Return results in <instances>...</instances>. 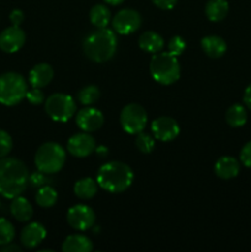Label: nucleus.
I'll return each instance as SVG.
<instances>
[{
	"label": "nucleus",
	"mask_w": 251,
	"mask_h": 252,
	"mask_svg": "<svg viewBox=\"0 0 251 252\" xmlns=\"http://www.w3.org/2000/svg\"><path fill=\"white\" fill-rule=\"evenodd\" d=\"M152 78L160 85H171L176 83L181 74V68L177 57L170 52L155 53L150 61Z\"/></svg>",
	"instance_id": "nucleus-4"
},
{
	"label": "nucleus",
	"mask_w": 251,
	"mask_h": 252,
	"mask_svg": "<svg viewBox=\"0 0 251 252\" xmlns=\"http://www.w3.org/2000/svg\"><path fill=\"white\" fill-rule=\"evenodd\" d=\"M229 4L226 0H208L206 4V15L209 21L219 22L226 17Z\"/></svg>",
	"instance_id": "nucleus-22"
},
{
	"label": "nucleus",
	"mask_w": 251,
	"mask_h": 252,
	"mask_svg": "<svg viewBox=\"0 0 251 252\" xmlns=\"http://www.w3.org/2000/svg\"><path fill=\"white\" fill-rule=\"evenodd\" d=\"M74 193L80 199H90L97 193V181L91 177H84L74 185Z\"/></svg>",
	"instance_id": "nucleus-23"
},
{
	"label": "nucleus",
	"mask_w": 251,
	"mask_h": 252,
	"mask_svg": "<svg viewBox=\"0 0 251 252\" xmlns=\"http://www.w3.org/2000/svg\"><path fill=\"white\" fill-rule=\"evenodd\" d=\"M20 251H21V248L15 245V244L12 243L6 244V245H2L1 248H0V252H20Z\"/></svg>",
	"instance_id": "nucleus-37"
},
{
	"label": "nucleus",
	"mask_w": 251,
	"mask_h": 252,
	"mask_svg": "<svg viewBox=\"0 0 251 252\" xmlns=\"http://www.w3.org/2000/svg\"><path fill=\"white\" fill-rule=\"evenodd\" d=\"M12 149V139L5 130L0 129V158H5Z\"/></svg>",
	"instance_id": "nucleus-30"
},
{
	"label": "nucleus",
	"mask_w": 251,
	"mask_h": 252,
	"mask_svg": "<svg viewBox=\"0 0 251 252\" xmlns=\"http://www.w3.org/2000/svg\"><path fill=\"white\" fill-rule=\"evenodd\" d=\"M96 153H97L100 157H105V155H107V148L105 147H96Z\"/></svg>",
	"instance_id": "nucleus-39"
},
{
	"label": "nucleus",
	"mask_w": 251,
	"mask_h": 252,
	"mask_svg": "<svg viewBox=\"0 0 251 252\" xmlns=\"http://www.w3.org/2000/svg\"><path fill=\"white\" fill-rule=\"evenodd\" d=\"M27 94V83L19 73L9 71L0 75V103L15 106L21 102Z\"/></svg>",
	"instance_id": "nucleus-6"
},
{
	"label": "nucleus",
	"mask_w": 251,
	"mask_h": 252,
	"mask_svg": "<svg viewBox=\"0 0 251 252\" xmlns=\"http://www.w3.org/2000/svg\"><path fill=\"white\" fill-rule=\"evenodd\" d=\"M65 149L61 144L48 142L42 144L34 155V165L37 170L47 175L57 174L65 164Z\"/></svg>",
	"instance_id": "nucleus-5"
},
{
	"label": "nucleus",
	"mask_w": 251,
	"mask_h": 252,
	"mask_svg": "<svg viewBox=\"0 0 251 252\" xmlns=\"http://www.w3.org/2000/svg\"><path fill=\"white\" fill-rule=\"evenodd\" d=\"M90 21L96 29L107 27L111 21V11L108 10V7L106 5H95L90 10Z\"/></svg>",
	"instance_id": "nucleus-25"
},
{
	"label": "nucleus",
	"mask_w": 251,
	"mask_h": 252,
	"mask_svg": "<svg viewBox=\"0 0 251 252\" xmlns=\"http://www.w3.org/2000/svg\"><path fill=\"white\" fill-rule=\"evenodd\" d=\"M95 213L93 209L85 204H76L69 208L66 213V220L69 225L79 231H85L95 224Z\"/></svg>",
	"instance_id": "nucleus-10"
},
{
	"label": "nucleus",
	"mask_w": 251,
	"mask_h": 252,
	"mask_svg": "<svg viewBox=\"0 0 251 252\" xmlns=\"http://www.w3.org/2000/svg\"><path fill=\"white\" fill-rule=\"evenodd\" d=\"M103 1H105L106 4H110V5H113V6H116V5L122 4L125 0H103Z\"/></svg>",
	"instance_id": "nucleus-40"
},
{
	"label": "nucleus",
	"mask_w": 251,
	"mask_h": 252,
	"mask_svg": "<svg viewBox=\"0 0 251 252\" xmlns=\"http://www.w3.org/2000/svg\"><path fill=\"white\" fill-rule=\"evenodd\" d=\"M66 149H68L69 154H71L73 157L86 158L95 152L96 140L88 132L76 133L69 138Z\"/></svg>",
	"instance_id": "nucleus-11"
},
{
	"label": "nucleus",
	"mask_w": 251,
	"mask_h": 252,
	"mask_svg": "<svg viewBox=\"0 0 251 252\" xmlns=\"http://www.w3.org/2000/svg\"><path fill=\"white\" fill-rule=\"evenodd\" d=\"M57 199H58V193L49 185L39 187V189L37 191L36 202L39 207H43V208L53 207L57 203Z\"/></svg>",
	"instance_id": "nucleus-26"
},
{
	"label": "nucleus",
	"mask_w": 251,
	"mask_h": 252,
	"mask_svg": "<svg viewBox=\"0 0 251 252\" xmlns=\"http://www.w3.org/2000/svg\"><path fill=\"white\" fill-rule=\"evenodd\" d=\"M54 75L53 68L47 63L36 64L33 68L30 70L29 81L32 88H44L52 81Z\"/></svg>",
	"instance_id": "nucleus-16"
},
{
	"label": "nucleus",
	"mask_w": 251,
	"mask_h": 252,
	"mask_svg": "<svg viewBox=\"0 0 251 252\" xmlns=\"http://www.w3.org/2000/svg\"><path fill=\"white\" fill-rule=\"evenodd\" d=\"M94 245L90 239L81 234H74L68 236L62 245L64 252H90Z\"/></svg>",
	"instance_id": "nucleus-20"
},
{
	"label": "nucleus",
	"mask_w": 251,
	"mask_h": 252,
	"mask_svg": "<svg viewBox=\"0 0 251 252\" xmlns=\"http://www.w3.org/2000/svg\"><path fill=\"white\" fill-rule=\"evenodd\" d=\"M214 172L221 180L234 179L240 172V164L233 157H221L214 165Z\"/></svg>",
	"instance_id": "nucleus-17"
},
{
	"label": "nucleus",
	"mask_w": 251,
	"mask_h": 252,
	"mask_svg": "<svg viewBox=\"0 0 251 252\" xmlns=\"http://www.w3.org/2000/svg\"><path fill=\"white\" fill-rule=\"evenodd\" d=\"M152 132L160 142H171L180 134V127L174 118L162 116L153 121Z\"/></svg>",
	"instance_id": "nucleus-14"
},
{
	"label": "nucleus",
	"mask_w": 251,
	"mask_h": 252,
	"mask_svg": "<svg viewBox=\"0 0 251 252\" xmlns=\"http://www.w3.org/2000/svg\"><path fill=\"white\" fill-rule=\"evenodd\" d=\"M240 161L244 166L251 169V142L246 143L240 152Z\"/></svg>",
	"instance_id": "nucleus-34"
},
{
	"label": "nucleus",
	"mask_w": 251,
	"mask_h": 252,
	"mask_svg": "<svg viewBox=\"0 0 251 252\" xmlns=\"http://www.w3.org/2000/svg\"><path fill=\"white\" fill-rule=\"evenodd\" d=\"M26 98L31 105H34V106L41 105V103H43L44 101H46L43 91H42L39 88H33L31 89V90H27Z\"/></svg>",
	"instance_id": "nucleus-32"
},
{
	"label": "nucleus",
	"mask_w": 251,
	"mask_h": 252,
	"mask_svg": "<svg viewBox=\"0 0 251 252\" xmlns=\"http://www.w3.org/2000/svg\"><path fill=\"white\" fill-rule=\"evenodd\" d=\"M44 110L56 122H66L75 115L76 103L66 94H53L44 101Z\"/></svg>",
	"instance_id": "nucleus-7"
},
{
	"label": "nucleus",
	"mask_w": 251,
	"mask_h": 252,
	"mask_svg": "<svg viewBox=\"0 0 251 252\" xmlns=\"http://www.w3.org/2000/svg\"><path fill=\"white\" fill-rule=\"evenodd\" d=\"M244 103H245L249 110H251V84L245 89V93H244Z\"/></svg>",
	"instance_id": "nucleus-38"
},
{
	"label": "nucleus",
	"mask_w": 251,
	"mask_h": 252,
	"mask_svg": "<svg viewBox=\"0 0 251 252\" xmlns=\"http://www.w3.org/2000/svg\"><path fill=\"white\" fill-rule=\"evenodd\" d=\"M225 121L230 127H243L246 123V121H248V112H246V108L244 107L243 105L234 103V105H231L230 107L226 110Z\"/></svg>",
	"instance_id": "nucleus-24"
},
{
	"label": "nucleus",
	"mask_w": 251,
	"mask_h": 252,
	"mask_svg": "<svg viewBox=\"0 0 251 252\" xmlns=\"http://www.w3.org/2000/svg\"><path fill=\"white\" fill-rule=\"evenodd\" d=\"M15 238V228L7 219L0 218V246L12 243Z\"/></svg>",
	"instance_id": "nucleus-29"
},
{
	"label": "nucleus",
	"mask_w": 251,
	"mask_h": 252,
	"mask_svg": "<svg viewBox=\"0 0 251 252\" xmlns=\"http://www.w3.org/2000/svg\"><path fill=\"white\" fill-rule=\"evenodd\" d=\"M153 4L161 10H171L176 5L177 0H152Z\"/></svg>",
	"instance_id": "nucleus-36"
},
{
	"label": "nucleus",
	"mask_w": 251,
	"mask_h": 252,
	"mask_svg": "<svg viewBox=\"0 0 251 252\" xmlns=\"http://www.w3.org/2000/svg\"><path fill=\"white\" fill-rule=\"evenodd\" d=\"M169 52L174 56H181L184 53V51L186 49V42L182 37L180 36H174L169 41Z\"/></svg>",
	"instance_id": "nucleus-31"
},
{
	"label": "nucleus",
	"mask_w": 251,
	"mask_h": 252,
	"mask_svg": "<svg viewBox=\"0 0 251 252\" xmlns=\"http://www.w3.org/2000/svg\"><path fill=\"white\" fill-rule=\"evenodd\" d=\"M120 122L126 133L138 134V133L143 132L147 126V111L138 103H129L123 107L120 116Z\"/></svg>",
	"instance_id": "nucleus-8"
},
{
	"label": "nucleus",
	"mask_w": 251,
	"mask_h": 252,
	"mask_svg": "<svg viewBox=\"0 0 251 252\" xmlns=\"http://www.w3.org/2000/svg\"><path fill=\"white\" fill-rule=\"evenodd\" d=\"M100 89L96 85H88L84 86L80 91L78 93L76 97H78V101L81 103V105H93L96 101L100 98Z\"/></svg>",
	"instance_id": "nucleus-27"
},
{
	"label": "nucleus",
	"mask_w": 251,
	"mask_h": 252,
	"mask_svg": "<svg viewBox=\"0 0 251 252\" xmlns=\"http://www.w3.org/2000/svg\"><path fill=\"white\" fill-rule=\"evenodd\" d=\"M29 169L16 158H0V194L12 199L21 196L29 185Z\"/></svg>",
	"instance_id": "nucleus-1"
},
{
	"label": "nucleus",
	"mask_w": 251,
	"mask_h": 252,
	"mask_svg": "<svg viewBox=\"0 0 251 252\" xmlns=\"http://www.w3.org/2000/svg\"><path fill=\"white\" fill-rule=\"evenodd\" d=\"M10 212H11L12 217L21 223L29 221L33 216V208H32L31 203L21 196L12 198L11 204H10Z\"/></svg>",
	"instance_id": "nucleus-19"
},
{
	"label": "nucleus",
	"mask_w": 251,
	"mask_h": 252,
	"mask_svg": "<svg viewBox=\"0 0 251 252\" xmlns=\"http://www.w3.org/2000/svg\"><path fill=\"white\" fill-rule=\"evenodd\" d=\"M46 236L47 230L44 225H42L38 221H33V223L27 224L22 229L20 239H21V243L25 248L34 249L46 239Z\"/></svg>",
	"instance_id": "nucleus-15"
},
{
	"label": "nucleus",
	"mask_w": 251,
	"mask_h": 252,
	"mask_svg": "<svg viewBox=\"0 0 251 252\" xmlns=\"http://www.w3.org/2000/svg\"><path fill=\"white\" fill-rule=\"evenodd\" d=\"M75 122L81 130L91 133L102 127L103 122H105V117H103L102 112L100 110L86 106V107H84L83 110L76 113Z\"/></svg>",
	"instance_id": "nucleus-13"
},
{
	"label": "nucleus",
	"mask_w": 251,
	"mask_h": 252,
	"mask_svg": "<svg viewBox=\"0 0 251 252\" xmlns=\"http://www.w3.org/2000/svg\"><path fill=\"white\" fill-rule=\"evenodd\" d=\"M139 47L148 53H159L164 48V38L154 31H147L140 34L138 39Z\"/></svg>",
	"instance_id": "nucleus-21"
},
{
	"label": "nucleus",
	"mask_w": 251,
	"mask_h": 252,
	"mask_svg": "<svg viewBox=\"0 0 251 252\" xmlns=\"http://www.w3.org/2000/svg\"><path fill=\"white\" fill-rule=\"evenodd\" d=\"M26 42V33L20 26H10L0 33V49L5 53L20 51Z\"/></svg>",
	"instance_id": "nucleus-12"
},
{
	"label": "nucleus",
	"mask_w": 251,
	"mask_h": 252,
	"mask_svg": "<svg viewBox=\"0 0 251 252\" xmlns=\"http://www.w3.org/2000/svg\"><path fill=\"white\" fill-rule=\"evenodd\" d=\"M202 49L209 58H220L226 52V42L219 36H207L201 41Z\"/></svg>",
	"instance_id": "nucleus-18"
},
{
	"label": "nucleus",
	"mask_w": 251,
	"mask_h": 252,
	"mask_svg": "<svg viewBox=\"0 0 251 252\" xmlns=\"http://www.w3.org/2000/svg\"><path fill=\"white\" fill-rule=\"evenodd\" d=\"M132 169L121 161H110L98 169L97 185L110 193H121L130 187L133 182Z\"/></svg>",
	"instance_id": "nucleus-3"
},
{
	"label": "nucleus",
	"mask_w": 251,
	"mask_h": 252,
	"mask_svg": "<svg viewBox=\"0 0 251 252\" xmlns=\"http://www.w3.org/2000/svg\"><path fill=\"white\" fill-rule=\"evenodd\" d=\"M135 147L138 148L140 153L143 154H150V153L154 150L155 142L153 139L152 135L147 134L144 132L138 133L137 137H135Z\"/></svg>",
	"instance_id": "nucleus-28"
},
{
	"label": "nucleus",
	"mask_w": 251,
	"mask_h": 252,
	"mask_svg": "<svg viewBox=\"0 0 251 252\" xmlns=\"http://www.w3.org/2000/svg\"><path fill=\"white\" fill-rule=\"evenodd\" d=\"M48 182H51V180L47 177V174L39 171V170L30 175L29 177V184L31 185L32 187H38L39 189V187L48 185Z\"/></svg>",
	"instance_id": "nucleus-33"
},
{
	"label": "nucleus",
	"mask_w": 251,
	"mask_h": 252,
	"mask_svg": "<svg viewBox=\"0 0 251 252\" xmlns=\"http://www.w3.org/2000/svg\"><path fill=\"white\" fill-rule=\"evenodd\" d=\"M142 25V16L133 9H122L113 16L112 27L117 33L127 36L137 31Z\"/></svg>",
	"instance_id": "nucleus-9"
},
{
	"label": "nucleus",
	"mask_w": 251,
	"mask_h": 252,
	"mask_svg": "<svg viewBox=\"0 0 251 252\" xmlns=\"http://www.w3.org/2000/svg\"><path fill=\"white\" fill-rule=\"evenodd\" d=\"M83 49L90 61L96 63L107 62L117 51V36L107 27L97 29L84 39Z\"/></svg>",
	"instance_id": "nucleus-2"
},
{
	"label": "nucleus",
	"mask_w": 251,
	"mask_h": 252,
	"mask_svg": "<svg viewBox=\"0 0 251 252\" xmlns=\"http://www.w3.org/2000/svg\"><path fill=\"white\" fill-rule=\"evenodd\" d=\"M24 19H25L24 12L19 9L12 10L11 14H10V21H11V24L14 25V26H20V25L22 24V21H24Z\"/></svg>",
	"instance_id": "nucleus-35"
}]
</instances>
